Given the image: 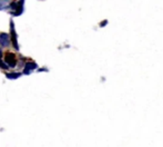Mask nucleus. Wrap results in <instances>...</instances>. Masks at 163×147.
<instances>
[{
	"mask_svg": "<svg viewBox=\"0 0 163 147\" xmlns=\"http://www.w3.org/2000/svg\"><path fill=\"white\" fill-rule=\"evenodd\" d=\"M6 62L8 66H10V67H15L16 66V64H17V60H16V58H15V56L12 55V54H8L6 56Z\"/></svg>",
	"mask_w": 163,
	"mask_h": 147,
	"instance_id": "1",
	"label": "nucleus"
},
{
	"mask_svg": "<svg viewBox=\"0 0 163 147\" xmlns=\"http://www.w3.org/2000/svg\"><path fill=\"white\" fill-rule=\"evenodd\" d=\"M0 44L2 46H8L9 45V37L6 34L0 35Z\"/></svg>",
	"mask_w": 163,
	"mask_h": 147,
	"instance_id": "2",
	"label": "nucleus"
},
{
	"mask_svg": "<svg viewBox=\"0 0 163 147\" xmlns=\"http://www.w3.org/2000/svg\"><path fill=\"white\" fill-rule=\"evenodd\" d=\"M37 68V65L34 64V62H28L27 65H26V69H24V74H28L30 73V70H32V69H36Z\"/></svg>",
	"mask_w": 163,
	"mask_h": 147,
	"instance_id": "3",
	"label": "nucleus"
},
{
	"mask_svg": "<svg viewBox=\"0 0 163 147\" xmlns=\"http://www.w3.org/2000/svg\"><path fill=\"white\" fill-rule=\"evenodd\" d=\"M19 76H20V74H9V75H7V77H8V78H9V79H10V78H18V77H19Z\"/></svg>",
	"mask_w": 163,
	"mask_h": 147,
	"instance_id": "4",
	"label": "nucleus"
},
{
	"mask_svg": "<svg viewBox=\"0 0 163 147\" xmlns=\"http://www.w3.org/2000/svg\"><path fill=\"white\" fill-rule=\"evenodd\" d=\"M0 57H1V50H0Z\"/></svg>",
	"mask_w": 163,
	"mask_h": 147,
	"instance_id": "5",
	"label": "nucleus"
}]
</instances>
